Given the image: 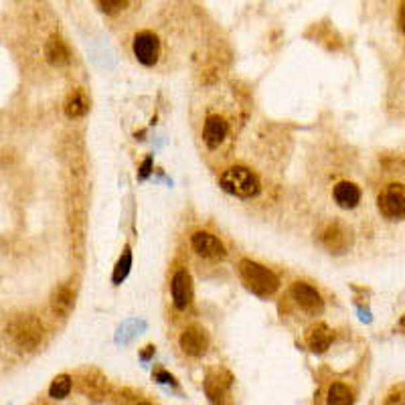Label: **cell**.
Returning a JSON list of instances; mask_svg holds the SVG:
<instances>
[{"instance_id":"cell-10","label":"cell","mask_w":405,"mask_h":405,"mask_svg":"<svg viewBox=\"0 0 405 405\" xmlns=\"http://www.w3.org/2000/svg\"><path fill=\"white\" fill-rule=\"evenodd\" d=\"M324 247L332 254H344L351 245V233L339 223H330L323 229L320 233Z\"/></svg>"},{"instance_id":"cell-11","label":"cell","mask_w":405,"mask_h":405,"mask_svg":"<svg viewBox=\"0 0 405 405\" xmlns=\"http://www.w3.org/2000/svg\"><path fill=\"white\" fill-rule=\"evenodd\" d=\"M231 383H233L231 373L223 371V369L211 371L209 375H207V379H205V393H207V397H209L211 401H219L227 391H229Z\"/></svg>"},{"instance_id":"cell-5","label":"cell","mask_w":405,"mask_h":405,"mask_svg":"<svg viewBox=\"0 0 405 405\" xmlns=\"http://www.w3.org/2000/svg\"><path fill=\"white\" fill-rule=\"evenodd\" d=\"M132 49L140 63L152 67L158 61V55H161V41L152 31H140L134 37Z\"/></svg>"},{"instance_id":"cell-1","label":"cell","mask_w":405,"mask_h":405,"mask_svg":"<svg viewBox=\"0 0 405 405\" xmlns=\"http://www.w3.org/2000/svg\"><path fill=\"white\" fill-rule=\"evenodd\" d=\"M223 191L229 194H235L239 199H254L258 197L261 191L259 178L256 177V173H251L245 166H231L229 170H225L221 178H219Z\"/></svg>"},{"instance_id":"cell-16","label":"cell","mask_w":405,"mask_h":405,"mask_svg":"<svg viewBox=\"0 0 405 405\" xmlns=\"http://www.w3.org/2000/svg\"><path fill=\"white\" fill-rule=\"evenodd\" d=\"M45 57L51 65L55 67H61L71 61V53L59 37H51L45 45Z\"/></svg>"},{"instance_id":"cell-17","label":"cell","mask_w":405,"mask_h":405,"mask_svg":"<svg viewBox=\"0 0 405 405\" xmlns=\"http://www.w3.org/2000/svg\"><path fill=\"white\" fill-rule=\"evenodd\" d=\"M63 110L67 113V118H81V116H85L87 110H89V99L85 96V92L83 89H73L67 96V99H65Z\"/></svg>"},{"instance_id":"cell-24","label":"cell","mask_w":405,"mask_h":405,"mask_svg":"<svg viewBox=\"0 0 405 405\" xmlns=\"http://www.w3.org/2000/svg\"><path fill=\"white\" fill-rule=\"evenodd\" d=\"M150 158H146L144 161V164H142V170H140V177L144 178V177H148V173H150Z\"/></svg>"},{"instance_id":"cell-12","label":"cell","mask_w":405,"mask_h":405,"mask_svg":"<svg viewBox=\"0 0 405 405\" xmlns=\"http://www.w3.org/2000/svg\"><path fill=\"white\" fill-rule=\"evenodd\" d=\"M75 306V292L71 286H67V284H61V286H57L53 294H51V308H53V312L57 314V316H69L71 314V310Z\"/></svg>"},{"instance_id":"cell-18","label":"cell","mask_w":405,"mask_h":405,"mask_svg":"<svg viewBox=\"0 0 405 405\" xmlns=\"http://www.w3.org/2000/svg\"><path fill=\"white\" fill-rule=\"evenodd\" d=\"M83 391L92 397H101L108 391V383L101 375H97L96 371H92L89 375H85L83 379Z\"/></svg>"},{"instance_id":"cell-20","label":"cell","mask_w":405,"mask_h":405,"mask_svg":"<svg viewBox=\"0 0 405 405\" xmlns=\"http://www.w3.org/2000/svg\"><path fill=\"white\" fill-rule=\"evenodd\" d=\"M71 387H73L71 385V377L69 375H59V377L53 379V383L49 387V395L53 399H65L71 393Z\"/></svg>"},{"instance_id":"cell-14","label":"cell","mask_w":405,"mask_h":405,"mask_svg":"<svg viewBox=\"0 0 405 405\" xmlns=\"http://www.w3.org/2000/svg\"><path fill=\"white\" fill-rule=\"evenodd\" d=\"M332 197H335V201H337L340 209H355L356 205L361 203V189L356 187L355 182L342 180L335 187Z\"/></svg>"},{"instance_id":"cell-13","label":"cell","mask_w":405,"mask_h":405,"mask_svg":"<svg viewBox=\"0 0 405 405\" xmlns=\"http://www.w3.org/2000/svg\"><path fill=\"white\" fill-rule=\"evenodd\" d=\"M227 132V122L221 116H209L207 122H205V128H203V140L209 148H217L225 140Z\"/></svg>"},{"instance_id":"cell-22","label":"cell","mask_w":405,"mask_h":405,"mask_svg":"<svg viewBox=\"0 0 405 405\" xmlns=\"http://www.w3.org/2000/svg\"><path fill=\"white\" fill-rule=\"evenodd\" d=\"M128 2L130 0H99V6L108 15H118L128 6Z\"/></svg>"},{"instance_id":"cell-3","label":"cell","mask_w":405,"mask_h":405,"mask_svg":"<svg viewBox=\"0 0 405 405\" xmlns=\"http://www.w3.org/2000/svg\"><path fill=\"white\" fill-rule=\"evenodd\" d=\"M8 332L23 351H35L45 337V328L41 320L31 314L16 316L15 320L8 324Z\"/></svg>"},{"instance_id":"cell-2","label":"cell","mask_w":405,"mask_h":405,"mask_svg":"<svg viewBox=\"0 0 405 405\" xmlns=\"http://www.w3.org/2000/svg\"><path fill=\"white\" fill-rule=\"evenodd\" d=\"M239 274H242L243 284L258 296H272L278 290V278L274 272L251 259H242Z\"/></svg>"},{"instance_id":"cell-21","label":"cell","mask_w":405,"mask_h":405,"mask_svg":"<svg viewBox=\"0 0 405 405\" xmlns=\"http://www.w3.org/2000/svg\"><path fill=\"white\" fill-rule=\"evenodd\" d=\"M130 268H132V254H130V247L124 249L122 258L118 259L116 263V270H113V284H122L128 275Z\"/></svg>"},{"instance_id":"cell-23","label":"cell","mask_w":405,"mask_h":405,"mask_svg":"<svg viewBox=\"0 0 405 405\" xmlns=\"http://www.w3.org/2000/svg\"><path fill=\"white\" fill-rule=\"evenodd\" d=\"M399 27H401V31L405 35V0L404 4H401V11H399Z\"/></svg>"},{"instance_id":"cell-9","label":"cell","mask_w":405,"mask_h":405,"mask_svg":"<svg viewBox=\"0 0 405 405\" xmlns=\"http://www.w3.org/2000/svg\"><path fill=\"white\" fill-rule=\"evenodd\" d=\"M180 349L185 351V355L189 356H201L207 347H209V339H207V332L199 326H189L182 335H180Z\"/></svg>"},{"instance_id":"cell-6","label":"cell","mask_w":405,"mask_h":405,"mask_svg":"<svg viewBox=\"0 0 405 405\" xmlns=\"http://www.w3.org/2000/svg\"><path fill=\"white\" fill-rule=\"evenodd\" d=\"M292 296H294L296 304L308 314H320L323 312V296L318 294L316 288H312L306 282H296L292 286Z\"/></svg>"},{"instance_id":"cell-19","label":"cell","mask_w":405,"mask_h":405,"mask_svg":"<svg viewBox=\"0 0 405 405\" xmlns=\"http://www.w3.org/2000/svg\"><path fill=\"white\" fill-rule=\"evenodd\" d=\"M328 404L335 405H347L353 404V391L342 385V383H335L328 389Z\"/></svg>"},{"instance_id":"cell-8","label":"cell","mask_w":405,"mask_h":405,"mask_svg":"<svg viewBox=\"0 0 405 405\" xmlns=\"http://www.w3.org/2000/svg\"><path fill=\"white\" fill-rule=\"evenodd\" d=\"M191 245H193V249L201 258L219 259L225 256L223 243L219 242L213 233H207V231H197L191 237Z\"/></svg>"},{"instance_id":"cell-4","label":"cell","mask_w":405,"mask_h":405,"mask_svg":"<svg viewBox=\"0 0 405 405\" xmlns=\"http://www.w3.org/2000/svg\"><path fill=\"white\" fill-rule=\"evenodd\" d=\"M377 207L387 219L405 217V185H399V182L387 185L377 197Z\"/></svg>"},{"instance_id":"cell-7","label":"cell","mask_w":405,"mask_h":405,"mask_svg":"<svg viewBox=\"0 0 405 405\" xmlns=\"http://www.w3.org/2000/svg\"><path fill=\"white\" fill-rule=\"evenodd\" d=\"M170 294H173V302L178 310L191 306L193 302V280L187 270H178L173 275V284H170Z\"/></svg>"},{"instance_id":"cell-15","label":"cell","mask_w":405,"mask_h":405,"mask_svg":"<svg viewBox=\"0 0 405 405\" xmlns=\"http://www.w3.org/2000/svg\"><path fill=\"white\" fill-rule=\"evenodd\" d=\"M332 340H335V332L323 323L316 324L314 328H310L306 337L308 347H310L312 353H324L332 344Z\"/></svg>"}]
</instances>
